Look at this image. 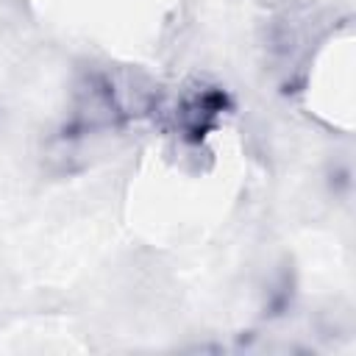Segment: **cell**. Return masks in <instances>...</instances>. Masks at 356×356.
Listing matches in <instances>:
<instances>
[{"label": "cell", "instance_id": "cell-2", "mask_svg": "<svg viewBox=\"0 0 356 356\" xmlns=\"http://www.w3.org/2000/svg\"><path fill=\"white\" fill-rule=\"evenodd\" d=\"M231 108V97L220 86H195L175 106V128L184 142L200 145Z\"/></svg>", "mask_w": 356, "mask_h": 356}, {"label": "cell", "instance_id": "cell-1", "mask_svg": "<svg viewBox=\"0 0 356 356\" xmlns=\"http://www.w3.org/2000/svg\"><path fill=\"white\" fill-rule=\"evenodd\" d=\"M136 106L125 95V86L108 72H86L72 92V114L67 122V136H83L117 128L125 122Z\"/></svg>", "mask_w": 356, "mask_h": 356}]
</instances>
